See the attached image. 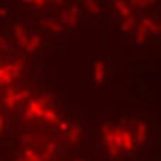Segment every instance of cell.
Masks as SVG:
<instances>
[{"instance_id": "1", "label": "cell", "mask_w": 161, "mask_h": 161, "mask_svg": "<svg viewBox=\"0 0 161 161\" xmlns=\"http://www.w3.org/2000/svg\"><path fill=\"white\" fill-rule=\"evenodd\" d=\"M102 133H103V137L106 140V144L109 147V153H110L112 157H116L117 154V146L114 144V139H113V131L110 130L109 125H103L102 126Z\"/></svg>"}, {"instance_id": "2", "label": "cell", "mask_w": 161, "mask_h": 161, "mask_svg": "<svg viewBox=\"0 0 161 161\" xmlns=\"http://www.w3.org/2000/svg\"><path fill=\"white\" fill-rule=\"evenodd\" d=\"M105 80V64L103 61L95 62V82L97 86H100Z\"/></svg>"}, {"instance_id": "3", "label": "cell", "mask_w": 161, "mask_h": 161, "mask_svg": "<svg viewBox=\"0 0 161 161\" xmlns=\"http://www.w3.org/2000/svg\"><path fill=\"white\" fill-rule=\"evenodd\" d=\"M14 33H16V37H17L19 44L21 45V47L27 48V45H28V42L30 41L27 40V36H25V31H24V28H23V25H20V24L14 25Z\"/></svg>"}, {"instance_id": "4", "label": "cell", "mask_w": 161, "mask_h": 161, "mask_svg": "<svg viewBox=\"0 0 161 161\" xmlns=\"http://www.w3.org/2000/svg\"><path fill=\"white\" fill-rule=\"evenodd\" d=\"M146 134H147V126L143 122L137 123V129H136V142L137 144H143L146 139Z\"/></svg>"}, {"instance_id": "5", "label": "cell", "mask_w": 161, "mask_h": 161, "mask_svg": "<svg viewBox=\"0 0 161 161\" xmlns=\"http://www.w3.org/2000/svg\"><path fill=\"white\" fill-rule=\"evenodd\" d=\"M41 25L45 28H48V30H51V31H55V33H61V31L64 30V27H62L61 24H58V23H55L54 20H50V19L41 20Z\"/></svg>"}, {"instance_id": "6", "label": "cell", "mask_w": 161, "mask_h": 161, "mask_svg": "<svg viewBox=\"0 0 161 161\" xmlns=\"http://www.w3.org/2000/svg\"><path fill=\"white\" fill-rule=\"evenodd\" d=\"M28 108L31 109V110L34 112V114H36L37 117H44V106L41 105V103L38 102V100H30V105H28Z\"/></svg>"}, {"instance_id": "7", "label": "cell", "mask_w": 161, "mask_h": 161, "mask_svg": "<svg viewBox=\"0 0 161 161\" xmlns=\"http://www.w3.org/2000/svg\"><path fill=\"white\" fill-rule=\"evenodd\" d=\"M146 38H147V27L142 23V24L139 25V28H137V33H136V44H139V45L144 44Z\"/></svg>"}, {"instance_id": "8", "label": "cell", "mask_w": 161, "mask_h": 161, "mask_svg": "<svg viewBox=\"0 0 161 161\" xmlns=\"http://www.w3.org/2000/svg\"><path fill=\"white\" fill-rule=\"evenodd\" d=\"M113 4H114V7L119 10V13L125 17V19H129V17L131 16V14H130V8H129V6L126 4V3L120 2V0H114Z\"/></svg>"}, {"instance_id": "9", "label": "cell", "mask_w": 161, "mask_h": 161, "mask_svg": "<svg viewBox=\"0 0 161 161\" xmlns=\"http://www.w3.org/2000/svg\"><path fill=\"white\" fill-rule=\"evenodd\" d=\"M78 16H79V10L78 6L74 4L69 8V27H75L76 23H78Z\"/></svg>"}, {"instance_id": "10", "label": "cell", "mask_w": 161, "mask_h": 161, "mask_svg": "<svg viewBox=\"0 0 161 161\" xmlns=\"http://www.w3.org/2000/svg\"><path fill=\"white\" fill-rule=\"evenodd\" d=\"M14 96H16V93H14L13 88H8L7 89V95H6V99H4L6 106H7V108L13 109L14 106H16V97Z\"/></svg>"}, {"instance_id": "11", "label": "cell", "mask_w": 161, "mask_h": 161, "mask_svg": "<svg viewBox=\"0 0 161 161\" xmlns=\"http://www.w3.org/2000/svg\"><path fill=\"white\" fill-rule=\"evenodd\" d=\"M79 134H80V129H79V126L74 125L72 127L69 129V134H68V139H69V143L75 144V143L78 142V139H79Z\"/></svg>"}, {"instance_id": "12", "label": "cell", "mask_w": 161, "mask_h": 161, "mask_svg": "<svg viewBox=\"0 0 161 161\" xmlns=\"http://www.w3.org/2000/svg\"><path fill=\"white\" fill-rule=\"evenodd\" d=\"M83 4H85V7L88 8L92 14H99L100 13V7H99V4H97L95 0H85Z\"/></svg>"}, {"instance_id": "13", "label": "cell", "mask_w": 161, "mask_h": 161, "mask_svg": "<svg viewBox=\"0 0 161 161\" xmlns=\"http://www.w3.org/2000/svg\"><path fill=\"white\" fill-rule=\"evenodd\" d=\"M55 150H57V144H55V143H48L47 147H45V150H44V153H42V156H41V158L44 161H47L54 154V151H55Z\"/></svg>"}, {"instance_id": "14", "label": "cell", "mask_w": 161, "mask_h": 161, "mask_svg": "<svg viewBox=\"0 0 161 161\" xmlns=\"http://www.w3.org/2000/svg\"><path fill=\"white\" fill-rule=\"evenodd\" d=\"M40 42H41V37H40V36H34L33 38L30 40V42H28V45H27V51H28V53H34V51H36L37 48H38Z\"/></svg>"}, {"instance_id": "15", "label": "cell", "mask_w": 161, "mask_h": 161, "mask_svg": "<svg viewBox=\"0 0 161 161\" xmlns=\"http://www.w3.org/2000/svg\"><path fill=\"white\" fill-rule=\"evenodd\" d=\"M143 24H144L146 27H147V30H150L153 34H158L161 31V27H158L157 24H154L150 19H144V20H143Z\"/></svg>"}, {"instance_id": "16", "label": "cell", "mask_w": 161, "mask_h": 161, "mask_svg": "<svg viewBox=\"0 0 161 161\" xmlns=\"http://www.w3.org/2000/svg\"><path fill=\"white\" fill-rule=\"evenodd\" d=\"M123 146H125L126 150H131L133 148V140H131V136L127 130L123 131Z\"/></svg>"}, {"instance_id": "17", "label": "cell", "mask_w": 161, "mask_h": 161, "mask_svg": "<svg viewBox=\"0 0 161 161\" xmlns=\"http://www.w3.org/2000/svg\"><path fill=\"white\" fill-rule=\"evenodd\" d=\"M20 140H21V143H36V142H41V140H44V137H37L34 136V134H23L21 137H20Z\"/></svg>"}, {"instance_id": "18", "label": "cell", "mask_w": 161, "mask_h": 161, "mask_svg": "<svg viewBox=\"0 0 161 161\" xmlns=\"http://www.w3.org/2000/svg\"><path fill=\"white\" fill-rule=\"evenodd\" d=\"M113 139H114V144H116L117 147L123 146V131L120 130L119 127L113 130Z\"/></svg>"}, {"instance_id": "19", "label": "cell", "mask_w": 161, "mask_h": 161, "mask_svg": "<svg viewBox=\"0 0 161 161\" xmlns=\"http://www.w3.org/2000/svg\"><path fill=\"white\" fill-rule=\"evenodd\" d=\"M14 71L20 72L21 69H20V68H17L16 64H11V65H7V67H3L2 69H0V78H2V76H4V75H7V74L14 72Z\"/></svg>"}, {"instance_id": "20", "label": "cell", "mask_w": 161, "mask_h": 161, "mask_svg": "<svg viewBox=\"0 0 161 161\" xmlns=\"http://www.w3.org/2000/svg\"><path fill=\"white\" fill-rule=\"evenodd\" d=\"M133 25H134V19L130 16L129 19H125V20H123L122 25H120V30H122V31H130Z\"/></svg>"}, {"instance_id": "21", "label": "cell", "mask_w": 161, "mask_h": 161, "mask_svg": "<svg viewBox=\"0 0 161 161\" xmlns=\"http://www.w3.org/2000/svg\"><path fill=\"white\" fill-rule=\"evenodd\" d=\"M44 119L47 120V122H50V123H58V117H57V114L54 113L51 109H45Z\"/></svg>"}, {"instance_id": "22", "label": "cell", "mask_w": 161, "mask_h": 161, "mask_svg": "<svg viewBox=\"0 0 161 161\" xmlns=\"http://www.w3.org/2000/svg\"><path fill=\"white\" fill-rule=\"evenodd\" d=\"M19 74H20V72H17V71H14V72L7 74V75L2 76V78H0V80H2V83H3V85H7V83H10V82H11V80H13L14 78H17V76H19Z\"/></svg>"}, {"instance_id": "23", "label": "cell", "mask_w": 161, "mask_h": 161, "mask_svg": "<svg viewBox=\"0 0 161 161\" xmlns=\"http://www.w3.org/2000/svg\"><path fill=\"white\" fill-rule=\"evenodd\" d=\"M131 4L137 6V7H147V6L154 4V0H133Z\"/></svg>"}, {"instance_id": "24", "label": "cell", "mask_w": 161, "mask_h": 161, "mask_svg": "<svg viewBox=\"0 0 161 161\" xmlns=\"http://www.w3.org/2000/svg\"><path fill=\"white\" fill-rule=\"evenodd\" d=\"M25 158L28 161H44L41 157H38L33 150H25Z\"/></svg>"}, {"instance_id": "25", "label": "cell", "mask_w": 161, "mask_h": 161, "mask_svg": "<svg viewBox=\"0 0 161 161\" xmlns=\"http://www.w3.org/2000/svg\"><path fill=\"white\" fill-rule=\"evenodd\" d=\"M30 96V92L28 91H21L19 92V93H16V102H19V100H23V99H27V97Z\"/></svg>"}, {"instance_id": "26", "label": "cell", "mask_w": 161, "mask_h": 161, "mask_svg": "<svg viewBox=\"0 0 161 161\" xmlns=\"http://www.w3.org/2000/svg\"><path fill=\"white\" fill-rule=\"evenodd\" d=\"M51 100H53V95H51V93H47V95H44V96H42L41 99L38 100V102L41 103L42 106H45V105H48V103H50Z\"/></svg>"}, {"instance_id": "27", "label": "cell", "mask_w": 161, "mask_h": 161, "mask_svg": "<svg viewBox=\"0 0 161 161\" xmlns=\"http://www.w3.org/2000/svg\"><path fill=\"white\" fill-rule=\"evenodd\" d=\"M61 19L65 24L69 25V10H62L61 11Z\"/></svg>"}, {"instance_id": "28", "label": "cell", "mask_w": 161, "mask_h": 161, "mask_svg": "<svg viewBox=\"0 0 161 161\" xmlns=\"http://www.w3.org/2000/svg\"><path fill=\"white\" fill-rule=\"evenodd\" d=\"M34 116H36V114H34V112H33V110H31V109H30V108H28V109H27V110H25V112H24V119H25V120H31V119H33V117H34Z\"/></svg>"}, {"instance_id": "29", "label": "cell", "mask_w": 161, "mask_h": 161, "mask_svg": "<svg viewBox=\"0 0 161 161\" xmlns=\"http://www.w3.org/2000/svg\"><path fill=\"white\" fill-rule=\"evenodd\" d=\"M31 3L34 4V7H44V6L47 4V2H45V0H33Z\"/></svg>"}, {"instance_id": "30", "label": "cell", "mask_w": 161, "mask_h": 161, "mask_svg": "<svg viewBox=\"0 0 161 161\" xmlns=\"http://www.w3.org/2000/svg\"><path fill=\"white\" fill-rule=\"evenodd\" d=\"M0 47H2V50H6V48H7V42H6L4 37H0Z\"/></svg>"}, {"instance_id": "31", "label": "cell", "mask_w": 161, "mask_h": 161, "mask_svg": "<svg viewBox=\"0 0 161 161\" xmlns=\"http://www.w3.org/2000/svg\"><path fill=\"white\" fill-rule=\"evenodd\" d=\"M59 129H61L62 131H65V130L68 129V125H67L65 122H61V123H59Z\"/></svg>"}, {"instance_id": "32", "label": "cell", "mask_w": 161, "mask_h": 161, "mask_svg": "<svg viewBox=\"0 0 161 161\" xmlns=\"http://www.w3.org/2000/svg\"><path fill=\"white\" fill-rule=\"evenodd\" d=\"M3 129H4V117L0 116V131H3Z\"/></svg>"}, {"instance_id": "33", "label": "cell", "mask_w": 161, "mask_h": 161, "mask_svg": "<svg viewBox=\"0 0 161 161\" xmlns=\"http://www.w3.org/2000/svg\"><path fill=\"white\" fill-rule=\"evenodd\" d=\"M6 14H7V10H6V8H0V17H4Z\"/></svg>"}, {"instance_id": "34", "label": "cell", "mask_w": 161, "mask_h": 161, "mask_svg": "<svg viewBox=\"0 0 161 161\" xmlns=\"http://www.w3.org/2000/svg\"><path fill=\"white\" fill-rule=\"evenodd\" d=\"M16 161H28V160L25 158V157H20V158H17Z\"/></svg>"}, {"instance_id": "35", "label": "cell", "mask_w": 161, "mask_h": 161, "mask_svg": "<svg viewBox=\"0 0 161 161\" xmlns=\"http://www.w3.org/2000/svg\"><path fill=\"white\" fill-rule=\"evenodd\" d=\"M55 4H58V6H62V4H64V2H62V0H58V2H55Z\"/></svg>"}, {"instance_id": "36", "label": "cell", "mask_w": 161, "mask_h": 161, "mask_svg": "<svg viewBox=\"0 0 161 161\" xmlns=\"http://www.w3.org/2000/svg\"><path fill=\"white\" fill-rule=\"evenodd\" d=\"M75 161H83V160H80V158H75Z\"/></svg>"}, {"instance_id": "37", "label": "cell", "mask_w": 161, "mask_h": 161, "mask_svg": "<svg viewBox=\"0 0 161 161\" xmlns=\"http://www.w3.org/2000/svg\"><path fill=\"white\" fill-rule=\"evenodd\" d=\"M160 27H161V25H160Z\"/></svg>"}]
</instances>
